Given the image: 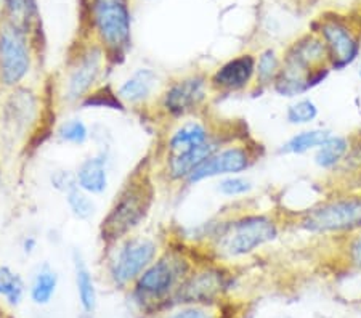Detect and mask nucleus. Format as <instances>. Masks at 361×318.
Wrapping results in <instances>:
<instances>
[{"mask_svg":"<svg viewBox=\"0 0 361 318\" xmlns=\"http://www.w3.org/2000/svg\"><path fill=\"white\" fill-rule=\"evenodd\" d=\"M241 135H233L204 114L191 116L169 126L161 143L158 173L167 183L185 187L191 173L211 158L226 142Z\"/></svg>","mask_w":361,"mask_h":318,"instance_id":"obj_1","label":"nucleus"},{"mask_svg":"<svg viewBox=\"0 0 361 318\" xmlns=\"http://www.w3.org/2000/svg\"><path fill=\"white\" fill-rule=\"evenodd\" d=\"M286 227V217L278 211H236L214 219L211 235L201 250L219 262H236L275 245Z\"/></svg>","mask_w":361,"mask_h":318,"instance_id":"obj_2","label":"nucleus"},{"mask_svg":"<svg viewBox=\"0 0 361 318\" xmlns=\"http://www.w3.org/2000/svg\"><path fill=\"white\" fill-rule=\"evenodd\" d=\"M288 225L310 238L345 240L361 230V190H336L297 212Z\"/></svg>","mask_w":361,"mask_h":318,"instance_id":"obj_3","label":"nucleus"},{"mask_svg":"<svg viewBox=\"0 0 361 318\" xmlns=\"http://www.w3.org/2000/svg\"><path fill=\"white\" fill-rule=\"evenodd\" d=\"M156 200V185L149 166H142L122 185L100 224L104 245L137 233L147 222Z\"/></svg>","mask_w":361,"mask_h":318,"instance_id":"obj_4","label":"nucleus"},{"mask_svg":"<svg viewBox=\"0 0 361 318\" xmlns=\"http://www.w3.org/2000/svg\"><path fill=\"white\" fill-rule=\"evenodd\" d=\"M197 247L185 241L162 247L154 262L133 283V298L140 304H154L176 298V293L197 264Z\"/></svg>","mask_w":361,"mask_h":318,"instance_id":"obj_5","label":"nucleus"},{"mask_svg":"<svg viewBox=\"0 0 361 318\" xmlns=\"http://www.w3.org/2000/svg\"><path fill=\"white\" fill-rule=\"evenodd\" d=\"M104 246V270L116 288L132 286L164 247L156 236L138 231Z\"/></svg>","mask_w":361,"mask_h":318,"instance_id":"obj_6","label":"nucleus"},{"mask_svg":"<svg viewBox=\"0 0 361 318\" xmlns=\"http://www.w3.org/2000/svg\"><path fill=\"white\" fill-rule=\"evenodd\" d=\"M212 97L209 73L191 71L164 84L153 106L161 119L173 124L191 116L206 113Z\"/></svg>","mask_w":361,"mask_h":318,"instance_id":"obj_7","label":"nucleus"},{"mask_svg":"<svg viewBox=\"0 0 361 318\" xmlns=\"http://www.w3.org/2000/svg\"><path fill=\"white\" fill-rule=\"evenodd\" d=\"M109 58L97 42L87 44L69 58L63 69L58 98L66 106H80L93 90L103 85Z\"/></svg>","mask_w":361,"mask_h":318,"instance_id":"obj_8","label":"nucleus"},{"mask_svg":"<svg viewBox=\"0 0 361 318\" xmlns=\"http://www.w3.org/2000/svg\"><path fill=\"white\" fill-rule=\"evenodd\" d=\"M90 18L95 42L106 51L109 61L124 58L132 45L129 0H90Z\"/></svg>","mask_w":361,"mask_h":318,"instance_id":"obj_9","label":"nucleus"},{"mask_svg":"<svg viewBox=\"0 0 361 318\" xmlns=\"http://www.w3.org/2000/svg\"><path fill=\"white\" fill-rule=\"evenodd\" d=\"M313 32L324 44L331 73H342L361 61V32L337 13H326L313 23Z\"/></svg>","mask_w":361,"mask_h":318,"instance_id":"obj_10","label":"nucleus"},{"mask_svg":"<svg viewBox=\"0 0 361 318\" xmlns=\"http://www.w3.org/2000/svg\"><path fill=\"white\" fill-rule=\"evenodd\" d=\"M260 145L250 140L247 135L233 138L191 173L185 187H195L207 181L247 173L260 161Z\"/></svg>","mask_w":361,"mask_h":318,"instance_id":"obj_11","label":"nucleus"},{"mask_svg":"<svg viewBox=\"0 0 361 318\" xmlns=\"http://www.w3.org/2000/svg\"><path fill=\"white\" fill-rule=\"evenodd\" d=\"M34 39L20 29L0 25V87L5 90L26 85L34 71Z\"/></svg>","mask_w":361,"mask_h":318,"instance_id":"obj_12","label":"nucleus"},{"mask_svg":"<svg viewBox=\"0 0 361 318\" xmlns=\"http://www.w3.org/2000/svg\"><path fill=\"white\" fill-rule=\"evenodd\" d=\"M44 105L42 95L29 85L7 90L0 121L2 127L13 142H26L42 124Z\"/></svg>","mask_w":361,"mask_h":318,"instance_id":"obj_13","label":"nucleus"},{"mask_svg":"<svg viewBox=\"0 0 361 318\" xmlns=\"http://www.w3.org/2000/svg\"><path fill=\"white\" fill-rule=\"evenodd\" d=\"M233 285V274L228 264L211 257L197 260L185 281L176 293L178 304L214 305Z\"/></svg>","mask_w":361,"mask_h":318,"instance_id":"obj_14","label":"nucleus"},{"mask_svg":"<svg viewBox=\"0 0 361 318\" xmlns=\"http://www.w3.org/2000/svg\"><path fill=\"white\" fill-rule=\"evenodd\" d=\"M255 82V54L243 51L228 58L209 73L212 94L220 97L238 95L244 92L252 94Z\"/></svg>","mask_w":361,"mask_h":318,"instance_id":"obj_15","label":"nucleus"},{"mask_svg":"<svg viewBox=\"0 0 361 318\" xmlns=\"http://www.w3.org/2000/svg\"><path fill=\"white\" fill-rule=\"evenodd\" d=\"M161 76L156 69L137 68L129 78H126L116 89V95L124 108L153 106L162 90Z\"/></svg>","mask_w":361,"mask_h":318,"instance_id":"obj_16","label":"nucleus"},{"mask_svg":"<svg viewBox=\"0 0 361 318\" xmlns=\"http://www.w3.org/2000/svg\"><path fill=\"white\" fill-rule=\"evenodd\" d=\"M331 74L333 73H331L329 68L317 69V71H307V69L283 65L276 82L271 87V92L276 97L290 102L294 98L310 95V92L324 84V80Z\"/></svg>","mask_w":361,"mask_h":318,"instance_id":"obj_17","label":"nucleus"},{"mask_svg":"<svg viewBox=\"0 0 361 318\" xmlns=\"http://www.w3.org/2000/svg\"><path fill=\"white\" fill-rule=\"evenodd\" d=\"M283 65L294 66L307 71H317L328 66V55H326L324 44L315 32L308 31L295 37L288 47L281 51Z\"/></svg>","mask_w":361,"mask_h":318,"instance_id":"obj_18","label":"nucleus"},{"mask_svg":"<svg viewBox=\"0 0 361 318\" xmlns=\"http://www.w3.org/2000/svg\"><path fill=\"white\" fill-rule=\"evenodd\" d=\"M353 145L355 135L331 132L329 137L312 153V163L324 173L341 176L350 161Z\"/></svg>","mask_w":361,"mask_h":318,"instance_id":"obj_19","label":"nucleus"},{"mask_svg":"<svg viewBox=\"0 0 361 318\" xmlns=\"http://www.w3.org/2000/svg\"><path fill=\"white\" fill-rule=\"evenodd\" d=\"M74 172L79 188L92 196H102L109 187V154L106 152L89 154Z\"/></svg>","mask_w":361,"mask_h":318,"instance_id":"obj_20","label":"nucleus"},{"mask_svg":"<svg viewBox=\"0 0 361 318\" xmlns=\"http://www.w3.org/2000/svg\"><path fill=\"white\" fill-rule=\"evenodd\" d=\"M331 129L323 126H310L295 129L294 134H290L286 140L279 145L278 153L281 156H307L315 152L326 138L329 137Z\"/></svg>","mask_w":361,"mask_h":318,"instance_id":"obj_21","label":"nucleus"},{"mask_svg":"<svg viewBox=\"0 0 361 318\" xmlns=\"http://www.w3.org/2000/svg\"><path fill=\"white\" fill-rule=\"evenodd\" d=\"M4 23L20 29L27 36L34 34L40 27V11L37 0H5L4 2Z\"/></svg>","mask_w":361,"mask_h":318,"instance_id":"obj_22","label":"nucleus"},{"mask_svg":"<svg viewBox=\"0 0 361 318\" xmlns=\"http://www.w3.org/2000/svg\"><path fill=\"white\" fill-rule=\"evenodd\" d=\"M283 68V55L275 47H265L255 55V82L254 92L264 94V92L271 90L273 84L281 73Z\"/></svg>","mask_w":361,"mask_h":318,"instance_id":"obj_23","label":"nucleus"},{"mask_svg":"<svg viewBox=\"0 0 361 318\" xmlns=\"http://www.w3.org/2000/svg\"><path fill=\"white\" fill-rule=\"evenodd\" d=\"M73 267H74V280H75V289H78V296L80 307L85 314L92 315L97 310V288L95 281H93L92 271L87 265L85 259L79 251H74L73 254Z\"/></svg>","mask_w":361,"mask_h":318,"instance_id":"obj_24","label":"nucleus"},{"mask_svg":"<svg viewBox=\"0 0 361 318\" xmlns=\"http://www.w3.org/2000/svg\"><path fill=\"white\" fill-rule=\"evenodd\" d=\"M319 116H322V108L310 95L294 98L284 108V121L295 129L317 126Z\"/></svg>","mask_w":361,"mask_h":318,"instance_id":"obj_25","label":"nucleus"},{"mask_svg":"<svg viewBox=\"0 0 361 318\" xmlns=\"http://www.w3.org/2000/svg\"><path fill=\"white\" fill-rule=\"evenodd\" d=\"M58 288V275L49 264H44L39 267L29 288V294L34 304L45 305L54 299Z\"/></svg>","mask_w":361,"mask_h":318,"instance_id":"obj_26","label":"nucleus"},{"mask_svg":"<svg viewBox=\"0 0 361 318\" xmlns=\"http://www.w3.org/2000/svg\"><path fill=\"white\" fill-rule=\"evenodd\" d=\"M55 137L58 142L73 147H82L90 140V129L80 118H69L58 124L55 129Z\"/></svg>","mask_w":361,"mask_h":318,"instance_id":"obj_27","label":"nucleus"},{"mask_svg":"<svg viewBox=\"0 0 361 318\" xmlns=\"http://www.w3.org/2000/svg\"><path fill=\"white\" fill-rule=\"evenodd\" d=\"M255 183L247 173H238V176H228L219 178L215 183V192L228 200L246 198L254 192Z\"/></svg>","mask_w":361,"mask_h":318,"instance_id":"obj_28","label":"nucleus"},{"mask_svg":"<svg viewBox=\"0 0 361 318\" xmlns=\"http://www.w3.org/2000/svg\"><path fill=\"white\" fill-rule=\"evenodd\" d=\"M65 201L69 212L74 219L80 222H87L97 214V202L93 196L85 193L82 188L74 187L71 192L65 195Z\"/></svg>","mask_w":361,"mask_h":318,"instance_id":"obj_29","label":"nucleus"},{"mask_svg":"<svg viewBox=\"0 0 361 318\" xmlns=\"http://www.w3.org/2000/svg\"><path fill=\"white\" fill-rule=\"evenodd\" d=\"M26 293V285L21 275L13 269L2 265L0 267V298H4L10 305L21 304Z\"/></svg>","mask_w":361,"mask_h":318,"instance_id":"obj_30","label":"nucleus"},{"mask_svg":"<svg viewBox=\"0 0 361 318\" xmlns=\"http://www.w3.org/2000/svg\"><path fill=\"white\" fill-rule=\"evenodd\" d=\"M336 245L343 267L353 271H361V230L345 240L337 241Z\"/></svg>","mask_w":361,"mask_h":318,"instance_id":"obj_31","label":"nucleus"},{"mask_svg":"<svg viewBox=\"0 0 361 318\" xmlns=\"http://www.w3.org/2000/svg\"><path fill=\"white\" fill-rule=\"evenodd\" d=\"M166 318H219L214 305L206 304H180V307L169 312Z\"/></svg>","mask_w":361,"mask_h":318,"instance_id":"obj_32","label":"nucleus"},{"mask_svg":"<svg viewBox=\"0 0 361 318\" xmlns=\"http://www.w3.org/2000/svg\"><path fill=\"white\" fill-rule=\"evenodd\" d=\"M50 183L56 192H60L63 195H66L68 192H71L74 187H78V181H75V172L74 171H65V169H58L54 171L50 176Z\"/></svg>","mask_w":361,"mask_h":318,"instance_id":"obj_33","label":"nucleus"},{"mask_svg":"<svg viewBox=\"0 0 361 318\" xmlns=\"http://www.w3.org/2000/svg\"><path fill=\"white\" fill-rule=\"evenodd\" d=\"M345 181V185L341 188H355V190H361V166L357 171H353L350 176L343 178Z\"/></svg>","mask_w":361,"mask_h":318,"instance_id":"obj_34","label":"nucleus"},{"mask_svg":"<svg viewBox=\"0 0 361 318\" xmlns=\"http://www.w3.org/2000/svg\"><path fill=\"white\" fill-rule=\"evenodd\" d=\"M21 250L25 251V254H32L37 250V238L32 235H27L23 238L21 241Z\"/></svg>","mask_w":361,"mask_h":318,"instance_id":"obj_35","label":"nucleus"},{"mask_svg":"<svg viewBox=\"0 0 361 318\" xmlns=\"http://www.w3.org/2000/svg\"><path fill=\"white\" fill-rule=\"evenodd\" d=\"M357 76H358V80H360V82H361V61H360L358 69H357Z\"/></svg>","mask_w":361,"mask_h":318,"instance_id":"obj_36","label":"nucleus"},{"mask_svg":"<svg viewBox=\"0 0 361 318\" xmlns=\"http://www.w3.org/2000/svg\"><path fill=\"white\" fill-rule=\"evenodd\" d=\"M4 2L5 0H0V13H2V10H4Z\"/></svg>","mask_w":361,"mask_h":318,"instance_id":"obj_37","label":"nucleus"},{"mask_svg":"<svg viewBox=\"0 0 361 318\" xmlns=\"http://www.w3.org/2000/svg\"><path fill=\"white\" fill-rule=\"evenodd\" d=\"M0 183H2V171H0Z\"/></svg>","mask_w":361,"mask_h":318,"instance_id":"obj_38","label":"nucleus"},{"mask_svg":"<svg viewBox=\"0 0 361 318\" xmlns=\"http://www.w3.org/2000/svg\"><path fill=\"white\" fill-rule=\"evenodd\" d=\"M358 135H360V137H361V134H358Z\"/></svg>","mask_w":361,"mask_h":318,"instance_id":"obj_39","label":"nucleus"}]
</instances>
